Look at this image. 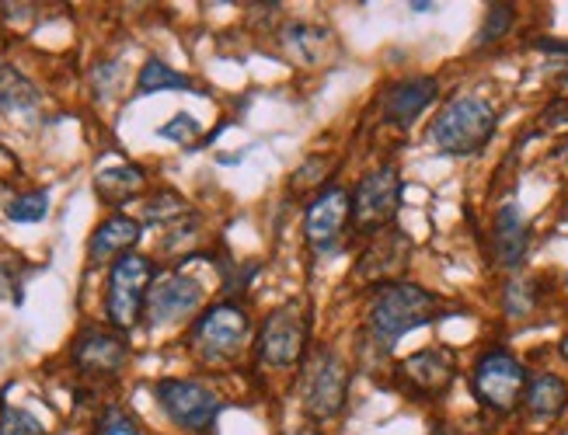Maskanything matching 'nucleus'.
<instances>
[{"label": "nucleus", "instance_id": "nucleus-10", "mask_svg": "<svg viewBox=\"0 0 568 435\" xmlns=\"http://www.w3.org/2000/svg\"><path fill=\"white\" fill-rule=\"evenodd\" d=\"M346 223H353V199L346 189H324L311 205H308V244L314 247V255H332Z\"/></svg>", "mask_w": 568, "mask_h": 435}, {"label": "nucleus", "instance_id": "nucleus-9", "mask_svg": "<svg viewBox=\"0 0 568 435\" xmlns=\"http://www.w3.org/2000/svg\"><path fill=\"white\" fill-rule=\"evenodd\" d=\"M308 335H311V324L303 317V310H297V303L279 306L261 321L258 359L266 366H293L300 362L303 348H308Z\"/></svg>", "mask_w": 568, "mask_h": 435}, {"label": "nucleus", "instance_id": "nucleus-27", "mask_svg": "<svg viewBox=\"0 0 568 435\" xmlns=\"http://www.w3.org/2000/svg\"><path fill=\"white\" fill-rule=\"evenodd\" d=\"M199 133H202V126H199V122H196L189 112H178V115L168 122V126L157 130V136L175 140V143H181V147H192V143L199 140Z\"/></svg>", "mask_w": 568, "mask_h": 435}, {"label": "nucleus", "instance_id": "nucleus-19", "mask_svg": "<svg viewBox=\"0 0 568 435\" xmlns=\"http://www.w3.org/2000/svg\"><path fill=\"white\" fill-rule=\"evenodd\" d=\"M38 105L32 80L18 74L11 64H0V115H29Z\"/></svg>", "mask_w": 568, "mask_h": 435}, {"label": "nucleus", "instance_id": "nucleus-29", "mask_svg": "<svg viewBox=\"0 0 568 435\" xmlns=\"http://www.w3.org/2000/svg\"><path fill=\"white\" fill-rule=\"evenodd\" d=\"M178 216H186V199L175 192H160L147 205V220H178Z\"/></svg>", "mask_w": 568, "mask_h": 435}, {"label": "nucleus", "instance_id": "nucleus-15", "mask_svg": "<svg viewBox=\"0 0 568 435\" xmlns=\"http://www.w3.org/2000/svg\"><path fill=\"white\" fill-rule=\"evenodd\" d=\"M439 94V80L436 77H409L398 80L394 88L383 94V119L391 126H412V122L433 105Z\"/></svg>", "mask_w": 568, "mask_h": 435}, {"label": "nucleus", "instance_id": "nucleus-17", "mask_svg": "<svg viewBox=\"0 0 568 435\" xmlns=\"http://www.w3.org/2000/svg\"><path fill=\"white\" fill-rule=\"evenodd\" d=\"M136 241H140V223L136 220H130V216H109L91 234L88 258H91V265H101V261H109L115 255L123 258V255H130V247Z\"/></svg>", "mask_w": 568, "mask_h": 435}, {"label": "nucleus", "instance_id": "nucleus-16", "mask_svg": "<svg viewBox=\"0 0 568 435\" xmlns=\"http://www.w3.org/2000/svg\"><path fill=\"white\" fill-rule=\"evenodd\" d=\"M531 247V231L516 202H505L495 213V258L502 268H520Z\"/></svg>", "mask_w": 568, "mask_h": 435}, {"label": "nucleus", "instance_id": "nucleus-32", "mask_svg": "<svg viewBox=\"0 0 568 435\" xmlns=\"http://www.w3.org/2000/svg\"><path fill=\"white\" fill-rule=\"evenodd\" d=\"M415 14H425V11H433V4H412Z\"/></svg>", "mask_w": 568, "mask_h": 435}, {"label": "nucleus", "instance_id": "nucleus-13", "mask_svg": "<svg viewBox=\"0 0 568 435\" xmlns=\"http://www.w3.org/2000/svg\"><path fill=\"white\" fill-rule=\"evenodd\" d=\"M409 255H412V241L404 237L398 226H388V231H380V234L370 237V247L363 252L356 276L370 279V282H388V279L404 272Z\"/></svg>", "mask_w": 568, "mask_h": 435}, {"label": "nucleus", "instance_id": "nucleus-2", "mask_svg": "<svg viewBox=\"0 0 568 435\" xmlns=\"http://www.w3.org/2000/svg\"><path fill=\"white\" fill-rule=\"evenodd\" d=\"M495 126H499V109L489 98L460 94L443 105V112L436 115L433 130H430V140L439 154L471 157L489 147V140L495 136Z\"/></svg>", "mask_w": 568, "mask_h": 435}, {"label": "nucleus", "instance_id": "nucleus-12", "mask_svg": "<svg viewBox=\"0 0 568 435\" xmlns=\"http://www.w3.org/2000/svg\"><path fill=\"white\" fill-rule=\"evenodd\" d=\"M398 372L412 393H422V398H439V393L450 390L457 362H454V352L425 348V352H415V356L404 359L398 366Z\"/></svg>", "mask_w": 568, "mask_h": 435}, {"label": "nucleus", "instance_id": "nucleus-14", "mask_svg": "<svg viewBox=\"0 0 568 435\" xmlns=\"http://www.w3.org/2000/svg\"><path fill=\"white\" fill-rule=\"evenodd\" d=\"M130 348L123 338L109 335V331H85L74 342V362L77 369H85L88 377H115L126 366Z\"/></svg>", "mask_w": 568, "mask_h": 435}, {"label": "nucleus", "instance_id": "nucleus-31", "mask_svg": "<svg viewBox=\"0 0 568 435\" xmlns=\"http://www.w3.org/2000/svg\"><path fill=\"white\" fill-rule=\"evenodd\" d=\"M430 435H457V432H454L450 425H436V428H433Z\"/></svg>", "mask_w": 568, "mask_h": 435}, {"label": "nucleus", "instance_id": "nucleus-26", "mask_svg": "<svg viewBox=\"0 0 568 435\" xmlns=\"http://www.w3.org/2000/svg\"><path fill=\"white\" fill-rule=\"evenodd\" d=\"M534 306H537L534 282L513 279L510 286H505V293H502V310H505V314H510V317H526Z\"/></svg>", "mask_w": 568, "mask_h": 435}, {"label": "nucleus", "instance_id": "nucleus-11", "mask_svg": "<svg viewBox=\"0 0 568 435\" xmlns=\"http://www.w3.org/2000/svg\"><path fill=\"white\" fill-rule=\"evenodd\" d=\"M199 303H202V286L192 276L171 272L151 286L144 310L151 324H175L181 317H189L192 310H199Z\"/></svg>", "mask_w": 568, "mask_h": 435}, {"label": "nucleus", "instance_id": "nucleus-23", "mask_svg": "<svg viewBox=\"0 0 568 435\" xmlns=\"http://www.w3.org/2000/svg\"><path fill=\"white\" fill-rule=\"evenodd\" d=\"M8 220L14 223H38L49 216V192H25V196H14L8 202Z\"/></svg>", "mask_w": 568, "mask_h": 435}, {"label": "nucleus", "instance_id": "nucleus-1", "mask_svg": "<svg viewBox=\"0 0 568 435\" xmlns=\"http://www.w3.org/2000/svg\"><path fill=\"white\" fill-rule=\"evenodd\" d=\"M443 300L430 289L412 282H383L367 310V338L370 345L388 356V352L415 327H425L439 317Z\"/></svg>", "mask_w": 568, "mask_h": 435}, {"label": "nucleus", "instance_id": "nucleus-30", "mask_svg": "<svg viewBox=\"0 0 568 435\" xmlns=\"http://www.w3.org/2000/svg\"><path fill=\"white\" fill-rule=\"evenodd\" d=\"M537 49H544V53H561V56H568V43H555V38H541V43H537Z\"/></svg>", "mask_w": 568, "mask_h": 435}, {"label": "nucleus", "instance_id": "nucleus-25", "mask_svg": "<svg viewBox=\"0 0 568 435\" xmlns=\"http://www.w3.org/2000/svg\"><path fill=\"white\" fill-rule=\"evenodd\" d=\"M516 22V11L510 4H492L489 14H485V22H481V32H478V46H492L499 43V38L513 29Z\"/></svg>", "mask_w": 568, "mask_h": 435}, {"label": "nucleus", "instance_id": "nucleus-6", "mask_svg": "<svg viewBox=\"0 0 568 435\" xmlns=\"http://www.w3.org/2000/svg\"><path fill=\"white\" fill-rule=\"evenodd\" d=\"M252 317L237 303H216L192 327V348L202 359H227L248 342Z\"/></svg>", "mask_w": 568, "mask_h": 435}, {"label": "nucleus", "instance_id": "nucleus-22", "mask_svg": "<svg viewBox=\"0 0 568 435\" xmlns=\"http://www.w3.org/2000/svg\"><path fill=\"white\" fill-rule=\"evenodd\" d=\"M324 43H328V32L324 29H314V25H290L287 29V46L293 49L300 64H308V67H314L321 59Z\"/></svg>", "mask_w": 568, "mask_h": 435}, {"label": "nucleus", "instance_id": "nucleus-28", "mask_svg": "<svg viewBox=\"0 0 568 435\" xmlns=\"http://www.w3.org/2000/svg\"><path fill=\"white\" fill-rule=\"evenodd\" d=\"M98 435H140V428L123 408H105L98 419Z\"/></svg>", "mask_w": 568, "mask_h": 435}, {"label": "nucleus", "instance_id": "nucleus-3", "mask_svg": "<svg viewBox=\"0 0 568 435\" xmlns=\"http://www.w3.org/2000/svg\"><path fill=\"white\" fill-rule=\"evenodd\" d=\"M471 390L485 408L510 414V411H516V404L526 393V369L520 359H513L510 352H502V348L485 352L471 372Z\"/></svg>", "mask_w": 568, "mask_h": 435}, {"label": "nucleus", "instance_id": "nucleus-21", "mask_svg": "<svg viewBox=\"0 0 568 435\" xmlns=\"http://www.w3.org/2000/svg\"><path fill=\"white\" fill-rule=\"evenodd\" d=\"M160 91H196V85L186 74L160 64V59H151L136 77V94H160Z\"/></svg>", "mask_w": 568, "mask_h": 435}, {"label": "nucleus", "instance_id": "nucleus-24", "mask_svg": "<svg viewBox=\"0 0 568 435\" xmlns=\"http://www.w3.org/2000/svg\"><path fill=\"white\" fill-rule=\"evenodd\" d=\"M0 435H49V432L32 411L14 408V404H0Z\"/></svg>", "mask_w": 568, "mask_h": 435}, {"label": "nucleus", "instance_id": "nucleus-4", "mask_svg": "<svg viewBox=\"0 0 568 435\" xmlns=\"http://www.w3.org/2000/svg\"><path fill=\"white\" fill-rule=\"evenodd\" d=\"M154 282V265L144 255H123L109 272V293H105V314L115 327L130 331L147 306V293Z\"/></svg>", "mask_w": 568, "mask_h": 435}, {"label": "nucleus", "instance_id": "nucleus-8", "mask_svg": "<svg viewBox=\"0 0 568 435\" xmlns=\"http://www.w3.org/2000/svg\"><path fill=\"white\" fill-rule=\"evenodd\" d=\"M154 393H157V404L165 408V414L178 428L210 432L216 425L220 398L207 383H199V380H160L154 387Z\"/></svg>", "mask_w": 568, "mask_h": 435}, {"label": "nucleus", "instance_id": "nucleus-20", "mask_svg": "<svg viewBox=\"0 0 568 435\" xmlns=\"http://www.w3.org/2000/svg\"><path fill=\"white\" fill-rule=\"evenodd\" d=\"M140 189H144V171L133 168V164H119V168L98 171V178H94V192L112 205L133 199Z\"/></svg>", "mask_w": 568, "mask_h": 435}, {"label": "nucleus", "instance_id": "nucleus-18", "mask_svg": "<svg viewBox=\"0 0 568 435\" xmlns=\"http://www.w3.org/2000/svg\"><path fill=\"white\" fill-rule=\"evenodd\" d=\"M523 408L531 411V419H537V422H555L558 414L568 408V387H565V380L552 377V372H541V377L526 380Z\"/></svg>", "mask_w": 568, "mask_h": 435}, {"label": "nucleus", "instance_id": "nucleus-33", "mask_svg": "<svg viewBox=\"0 0 568 435\" xmlns=\"http://www.w3.org/2000/svg\"><path fill=\"white\" fill-rule=\"evenodd\" d=\"M558 352H561V359H568V335L561 338V345H558Z\"/></svg>", "mask_w": 568, "mask_h": 435}, {"label": "nucleus", "instance_id": "nucleus-5", "mask_svg": "<svg viewBox=\"0 0 568 435\" xmlns=\"http://www.w3.org/2000/svg\"><path fill=\"white\" fill-rule=\"evenodd\" d=\"M349 401V366L335 352H318L303 377V408L314 422H332Z\"/></svg>", "mask_w": 568, "mask_h": 435}, {"label": "nucleus", "instance_id": "nucleus-7", "mask_svg": "<svg viewBox=\"0 0 568 435\" xmlns=\"http://www.w3.org/2000/svg\"><path fill=\"white\" fill-rule=\"evenodd\" d=\"M401 205V178L394 168H380L367 175L353 192V226L359 234H380L388 231Z\"/></svg>", "mask_w": 568, "mask_h": 435}]
</instances>
